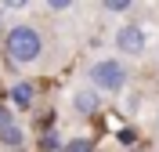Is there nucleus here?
<instances>
[{
	"label": "nucleus",
	"mask_w": 159,
	"mask_h": 152,
	"mask_svg": "<svg viewBox=\"0 0 159 152\" xmlns=\"http://www.w3.org/2000/svg\"><path fill=\"white\" fill-rule=\"evenodd\" d=\"M4 54L7 62L15 65H33V62L43 54V33L29 22H18V25H11L4 33Z\"/></svg>",
	"instance_id": "nucleus-1"
},
{
	"label": "nucleus",
	"mask_w": 159,
	"mask_h": 152,
	"mask_svg": "<svg viewBox=\"0 0 159 152\" xmlns=\"http://www.w3.org/2000/svg\"><path fill=\"white\" fill-rule=\"evenodd\" d=\"M87 80H90V87L98 94H119L130 83V72H127V65L119 58H98L87 69Z\"/></svg>",
	"instance_id": "nucleus-2"
},
{
	"label": "nucleus",
	"mask_w": 159,
	"mask_h": 152,
	"mask_svg": "<svg viewBox=\"0 0 159 152\" xmlns=\"http://www.w3.org/2000/svg\"><path fill=\"white\" fill-rule=\"evenodd\" d=\"M145 47H148V36H145V29H141L138 22H123V25L116 29V51H119V54L141 58Z\"/></svg>",
	"instance_id": "nucleus-3"
},
{
	"label": "nucleus",
	"mask_w": 159,
	"mask_h": 152,
	"mask_svg": "<svg viewBox=\"0 0 159 152\" xmlns=\"http://www.w3.org/2000/svg\"><path fill=\"white\" fill-rule=\"evenodd\" d=\"M72 109H76L80 116H94V112L101 109V94L94 91V87H80V91L72 94Z\"/></svg>",
	"instance_id": "nucleus-4"
},
{
	"label": "nucleus",
	"mask_w": 159,
	"mask_h": 152,
	"mask_svg": "<svg viewBox=\"0 0 159 152\" xmlns=\"http://www.w3.org/2000/svg\"><path fill=\"white\" fill-rule=\"evenodd\" d=\"M11 105L15 109H29L33 105V83H11Z\"/></svg>",
	"instance_id": "nucleus-5"
},
{
	"label": "nucleus",
	"mask_w": 159,
	"mask_h": 152,
	"mask_svg": "<svg viewBox=\"0 0 159 152\" xmlns=\"http://www.w3.org/2000/svg\"><path fill=\"white\" fill-rule=\"evenodd\" d=\"M0 145H4V149H22V145H25V131H22L18 123L7 127V131L0 134Z\"/></svg>",
	"instance_id": "nucleus-6"
},
{
	"label": "nucleus",
	"mask_w": 159,
	"mask_h": 152,
	"mask_svg": "<svg viewBox=\"0 0 159 152\" xmlns=\"http://www.w3.org/2000/svg\"><path fill=\"white\" fill-rule=\"evenodd\" d=\"M130 7H134L130 0H112V4H105V11H112V15H127Z\"/></svg>",
	"instance_id": "nucleus-7"
},
{
	"label": "nucleus",
	"mask_w": 159,
	"mask_h": 152,
	"mask_svg": "<svg viewBox=\"0 0 159 152\" xmlns=\"http://www.w3.org/2000/svg\"><path fill=\"white\" fill-rule=\"evenodd\" d=\"M7 127H15V112H11V109H4V105H0V134L7 131Z\"/></svg>",
	"instance_id": "nucleus-8"
},
{
	"label": "nucleus",
	"mask_w": 159,
	"mask_h": 152,
	"mask_svg": "<svg viewBox=\"0 0 159 152\" xmlns=\"http://www.w3.org/2000/svg\"><path fill=\"white\" fill-rule=\"evenodd\" d=\"M65 152H90V141H87V138H76V141L65 145Z\"/></svg>",
	"instance_id": "nucleus-9"
},
{
	"label": "nucleus",
	"mask_w": 159,
	"mask_h": 152,
	"mask_svg": "<svg viewBox=\"0 0 159 152\" xmlns=\"http://www.w3.org/2000/svg\"><path fill=\"white\" fill-rule=\"evenodd\" d=\"M72 7H76L72 0H54V4H47V11H54V15H58V11H72Z\"/></svg>",
	"instance_id": "nucleus-10"
},
{
	"label": "nucleus",
	"mask_w": 159,
	"mask_h": 152,
	"mask_svg": "<svg viewBox=\"0 0 159 152\" xmlns=\"http://www.w3.org/2000/svg\"><path fill=\"white\" fill-rule=\"evenodd\" d=\"M156 131H159V112H156Z\"/></svg>",
	"instance_id": "nucleus-11"
}]
</instances>
